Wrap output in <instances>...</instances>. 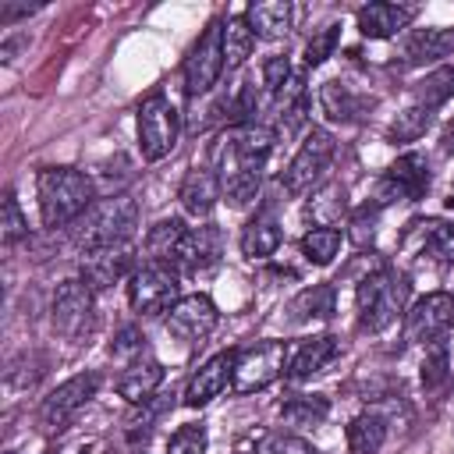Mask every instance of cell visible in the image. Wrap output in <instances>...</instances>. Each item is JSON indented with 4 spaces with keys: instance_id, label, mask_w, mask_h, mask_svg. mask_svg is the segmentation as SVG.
<instances>
[{
    "instance_id": "obj_1",
    "label": "cell",
    "mask_w": 454,
    "mask_h": 454,
    "mask_svg": "<svg viewBox=\"0 0 454 454\" xmlns=\"http://www.w3.org/2000/svg\"><path fill=\"white\" fill-rule=\"evenodd\" d=\"M270 149H273V131L262 124L231 128L213 145V174L234 206H245L255 199Z\"/></svg>"
},
{
    "instance_id": "obj_2",
    "label": "cell",
    "mask_w": 454,
    "mask_h": 454,
    "mask_svg": "<svg viewBox=\"0 0 454 454\" xmlns=\"http://www.w3.org/2000/svg\"><path fill=\"white\" fill-rule=\"evenodd\" d=\"M35 195H39L43 223L46 227H64V223L78 220L89 209L96 188H92V177L85 170H74V167H46V170H39Z\"/></svg>"
},
{
    "instance_id": "obj_3",
    "label": "cell",
    "mask_w": 454,
    "mask_h": 454,
    "mask_svg": "<svg viewBox=\"0 0 454 454\" xmlns=\"http://www.w3.org/2000/svg\"><path fill=\"white\" fill-rule=\"evenodd\" d=\"M135 227H138V202L131 195H114L96 209H89V216L74 234V245L82 248V255L96 248H117L131 241Z\"/></svg>"
},
{
    "instance_id": "obj_4",
    "label": "cell",
    "mask_w": 454,
    "mask_h": 454,
    "mask_svg": "<svg viewBox=\"0 0 454 454\" xmlns=\"http://www.w3.org/2000/svg\"><path fill=\"white\" fill-rule=\"evenodd\" d=\"M358 330L380 333L387 330L408 301V277L397 270H376L358 284Z\"/></svg>"
},
{
    "instance_id": "obj_5",
    "label": "cell",
    "mask_w": 454,
    "mask_h": 454,
    "mask_svg": "<svg viewBox=\"0 0 454 454\" xmlns=\"http://www.w3.org/2000/svg\"><path fill=\"white\" fill-rule=\"evenodd\" d=\"M333 149H337V145H333V135H330L326 128H312V131L301 138L298 153L291 156V163H287V170H284V177H280L284 192H291V195L312 192V188L326 177L330 160H333Z\"/></svg>"
},
{
    "instance_id": "obj_6",
    "label": "cell",
    "mask_w": 454,
    "mask_h": 454,
    "mask_svg": "<svg viewBox=\"0 0 454 454\" xmlns=\"http://www.w3.org/2000/svg\"><path fill=\"white\" fill-rule=\"evenodd\" d=\"M181 117L163 92H153L138 106V149L145 160H163L177 145Z\"/></svg>"
},
{
    "instance_id": "obj_7",
    "label": "cell",
    "mask_w": 454,
    "mask_h": 454,
    "mask_svg": "<svg viewBox=\"0 0 454 454\" xmlns=\"http://www.w3.org/2000/svg\"><path fill=\"white\" fill-rule=\"evenodd\" d=\"M284 369H287V344H284V340H259V344L238 351V358H234V376H231V390H234V394L262 390V387H270Z\"/></svg>"
},
{
    "instance_id": "obj_8",
    "label": "cell",
    "mask_w": 454,
    "mask_h": 454,
    "mask_svg": "<svg viewBox=\"0 0 454 454\" xmlns=\"http://www.w3.org/2000/svg\"><path fill=\"white\" fill-rule=\"evenodd\" d=\"M128 301L138 316H160L170 312L177 301V277L170 266H156L145 262L142 270H135L128 277Z\"/></svg>"
},
{
    "instance_id": "obj_9",
    "label": "cell",
    "mask_w": 454,
    "mask_h": 454,
    "mask_svg": "<svg viewBox=\"0 0 454 454\" xmlns=\"http://www.w3.org/2000/svg\"><path fill=\"white\" fill-rule=\"evenodd\" d=\"M220 71H223V21H209L184 60V92L188 96L209 92Z\"/></svg>"
},
{
    "instance_id": "obj_10",
    "label": "cell",
    "mask_w": 454,
    "mask_h": 454,
    "mask_svg": "<svg viewBox=\"0 0 454 454\" xmlns=\"http://www.w3.org/2000/svg\"><path fill=\"white\" fill-rule=\"evenodd\" d=\"M429 188V167L419 153H404L397 156V163L387 167V174L376 181V195L372 202L383 209L390 202H411V199H422Z\"/></svg>"
},
{
    "instance_id": "obj_11",
    "label": "cell",
    "mask_w": 454,
    "mask_h": 454,
    "mask_svg": "<svg viewBox=\"0 0 454 454\" xmlns=\"http://www.w3.org/2000/svg\"><path fill=\"white\" fill-rule=\"evenodd\" d=\"M96 323V298L85 280H64L53 294V330L78 340Z\"/></svg>"
},
{
    "instance_id": "obj_12",
    "label": "cell",
    "mask_w": 454,
    "mask_h": 454,
    "mask_svg": "<svg viewBox=\"0 0 454 454\" xmlns=\"http://www.w3.org/2000/svg\"><path fill=\"white\" fill-rule=\"evenodd\" d=\"M96 390H99V376L96 372H78V376H71V380H64L50 397H43V404H39V422H43V429H64L74 415H78V408H85L92 397H96Z\"/></svg>"
},
{
    "instance_id": "obj_13",
    "label": "cell",
    "mask_w": 454,
    "mask_h": 454,
    "mask_svg": "<svg viewBox=\"0 0 454 454\" xmlns=\"http://www.w3.org/2000/svg\"><path fill=\"white\" fill-rule=\"evenodd\" d=\"M450 326H454V294H447V291H429L426 298H419L404 323L408 340L426 344V348L436 344Z\"/></svg>"
},
{
    "instance_id": "obj_14",
    "label": "cell",
    "mask_w": 454,
    "mask_h": 454,
    "mask_svg": "<svg viewBox=\"0 0 454 454\" xmlns=\"http://www.w3.org/2000/svg\"><path fill=\"white\" fill-rule=\"evenodd\" d=\"M216 326V305L206 294H188L177 298L174 309L167 312V333L184 340V344H202Z\"/></svg>"
},
{
    "instance_id": "obj_15",
    "label": "cell",
    "mask_w": 454,
    "mask_h": 454,
    "mask_svg": "<svg viewBox=\"0 0 454 454\" xmlns=\"http://www.w3.org/2000/svg\"><path fill=\"white\" fill-rule=\"evenodd\" d=\"M223 255V238L213 223H202V227H188L184 231V241L177 248V259H174V270L181 273H206L220 262Z\"/></svg>"
},
{
    "instance_id": "obj_16",
    "label": "cell",
    "mask_w": 454,
    "mask_h": 454,
    "mask_svg": "<svg viewBox=\"0 0 454 454\" xmlns=\"http://www.w3.org/2000/svg\"><path fill=\"white\" fill-rule=\"evenodd\" d=\"M234 358H238V351H220V355H213V358L188 380V387H184V404H188V408H202V404H209L213 397H220V394L231 387Z\"/></svg>"
},
{
    "instance_id": "obj_17",
    "label": "cell",
    "mask_w": 454,
    "mask_h": 454,
    "mask_svg": "<svg viewBox=\"0 0 454 454\" xmlns=\"http://www.w3.org/2000/svg\"><path fill=\"white\" fill-rule=\"evenodd\" d=\"M135 266V255H131V245H117V248H96V252H85L82 259V280L92 287V291H103L117 280H124Z\"/></svg>"
},
{
    "instance_id": "obj_18",
    "label": "cell",
    "mask_w": 454,
    "mask_h": 454,
    "mask_svg": "<svg viewBox=\"0 0 454 454\" xmlns=\"http://www.w3.org/2000/svg\"><path fill=\"white\" fill-rule=\"evenodd\" d=\"M220 195H223V188H220V181H216V174H213L209 167H192V170L184 174L181 188H177L181 209H184L188 216H195V220L209 216Z\"/></svg>"
},
{
    "instance_id": "obj_19",
    "label": "cell",
    "mask_w": 454,
    "mask_h": 454,
    "mask_svg": "<svg viewBox=\"0 0 454 454\" xmlns=\"http://www.w3.org/2000/svg\"><path fill=\"white\" fill-rule=\"evenodd\" d=\"M319 106H323V114H326L333 124H351V121L365 117V110L372 106V99H369V96H358L348 82L330 78V82L319 85Z\"/></svg>"
},
{
    "instance_id": "obj_20",
    "label": "cell",
    "mask_w": 454,
    "mask_h": 454,
    "mask_svg": "<svg viewBox=\"0 0 454 454\" xmlns=\"http://www.w3.org/2000/svg\"><path fill=\"white\" fill-rule=\"evenodd\" d=\"M160 383H163V365L156 358L142 355V358L128 362V369L117 376V394L131 404H145L160 390Z\"/></svg>"
},
{
    "instance_id": "obj_21",
    "label": "cell",
    "mask_w": 454,
    "mask_h": 454,
    "mask_svg": "<svg viewBox=\"0 0 454 454\" xmlns=\"http://www.w3.org/2000/svg\"><path fill=\"white\" fill-rule=\"evenodd\" d=\"M358 32L365 39H387L401 28H408V21L415 18L411 7H401V4H365L358 7Z\"/></svg>"
},
{
    "instance_id": "obj_22",
    "label": "cell",
    "mask_w": 454,
    "mask_h": 454,
    "mask_svg": "<svg viewBox=\"0 0 454 454\" xmlns=\"http://www.w3.org/2000/svg\"><path fill=\"white\" fill-rule=\"evenodd\" d=\"M337 355H340V340H337V337H330V333L312 337V340H305V344L287 358V376H291V380H309V376L323 372Z\"/></svg>"
},
{
    "instance_id": "obj_23",
    "label": "cell",
    "mask_w": 454,
    "mask_h": 454,
    "mask_svg": "<svg viewBox=\"0 0 454 454\" xmlns=\"http://www.w3.org/2000/svg\"><path fill=\"white\" fill-rule=\"evenodd\" d=\"M280 241H284V231H280V223H277V216L266 209V213H255L248 223H245V231H241V252L248 255V259H262V255H273L277 248H280Z\"/></svg>"
},
{
    "instance_id": "obj_24",
    "label": "cell",
    "mask_w": 454,
    "mask_h": 454,
    "mask_svg": "<svg viewBox=\"0 0 454 454\" xmlns=\"http://www.w3.org/2000/svg\"><path fill=\"white\" fill-rule=\"evenodd\" d=\"M454 50V28H415L404 43V60L408 64H426L440 60Z\"/></svg>"
},
{
    "instance_id": "obj_25",
    "label": "cell",
    "mask_w": 454,
    "mask_h": 454,
    "mask_svg": "<svg viewBox=\"0 0 454 454\" xmlns=\"http://www.w3.org/2000/svg\"><path fill=\"white\" fill-rule=\"evenodd\" d=\"M245 21L252 25V32L259 39H280L291 28V4L284 0H266V4H252L245 11Z\"/></svg>"
},
{
    "instance_id": "obj_26",
    "label": "cell",
    "mask_w": 454,
    "mask_h": 454,
    "mask_svg": "<svg viewBox=\"0 0 454 454\" xmlns=\"http://www.w3.org/2000/svg\"><path fill=\"white\" fill-rule=\"evenodd\" d=\"M184 223L181 220H160L156 227H149L145 234V252H149V262L156 266H174L177 259V248L184 241Z\"/></svg>"
},
{
    "instance_id": "obj_27",
    "label": "cell",
    "mask_w": 454,
    "mask_h": 454,
    "mask_svg": "<svg viewBox=\"0 0 454 454\" xmlns=\"http://www.w3.org/2000/svg\"><path fill=\"white\" fill-rule=\"evenodd\" d=\"M252 46H255V32L245 21V14L241 18H227L223 21V71H238L248 60Z\"/></svg>"
},
{
    "instance_id": "obj_28",
    "label": "cell",
    "mask_w": 454,
    "mask_h": 454,
    "mask_svg": "<svg viewBox=\"0 0 454 454\" xmlns=\"http://www.w3.org/2000/svg\"><path fill=\"white\" fill-rule=\"evenodd\" d=\"M454 96V67H436V71H429L422 82H415V89H411V106H422V110H436V106H443L447 99Z\"/></svg>"
},
{
    "instance_id": "obj_29",
    "label": "cell",
    "mask_w": 454,
    "mask_h": 454,
    "mask_svg": "<svg viewBox=\"0 0 454 454\" xmlns=\"http://www.w3.org/2000/svg\"><path fill=\"white\" fill-rule=\"evenodd\" d=\"M330 415V401L323 394H294L280 404V419L291 426H319Z\"/></svg>"
},
{
    "instance_id": "obj_30",
    "label": "cell",
    "mask_w": 454,
    "mask_h": 454,
    "mask_svg": "<svg viewBox=\"0 0 454 454\" xmlns=\"http://www.w3.org/2000/svg\"><path fill=\"white\" fill-rule=\"evenodd\" d=\"M387 440V422L376 415V411H365L358 419H351L348 426V447L351 454H376Z\"/></svg>"
},
{
    "instance_id": "obj_31",
    "label": "cell",
    "mask_w": 454,
    "mask_h": 454,
    "mask_svg": "<svg viewBox=\"0 0 454 454\" xmlns=\"http://www.w3.org/2000/svg\"><path fill=\"white\" fill-rule=\"evenodd\" d=\"M333 316V287L330 284H316L305 287L294 301H291V319L294 323H309V319H330Z\"/></svg>"
},
{
    "instance_id": "obj_32",
    "label": "cell",
    "mask_w": 454,
    "mask_h": 454,
    "mask_svg": "<svg viewBox=\"0 0 454 454\" xmlns=\"http://www.w3.org/2000/svg\"><path fill=\"white\" fill-rule=\"evenodd\" d=\"M340 252V231L337 227H312L305 238H301V255L316 266H326L333 262V255Z\"/></svg>"
},
{
    "instance_id": "obj_33",
    "label": "cell",
    "mask_w": 454,
    "mask_h": 454,
    "mask_svg": "<svg viewBox=\"0 0 454 454\" xmlns=\"http://www.w3.org/2000/svg\"><path fill=\"white\" fill-rule=\"evenodd\" d=\"M309 220H316V227H333L337 220H340V213H344V188L340 184H330V188H323L312 202H309Z\"/></svg>"
},
{
    "instance_id": "obj_34",
    "label": "cell",
    "mask_w": 454,
    "mask_h": 454,
    "mask_svg": "<svg viewBox=\"0 0 454 454\" xmlns=\"http://www.w3.org/2000/svg\"><path fill=\"white\" fill-rule=\"evenodd\" d=\"M422 238H426V252L436 262H454V223L450 220H429Z\"/></svg>"
},
{
    "instance_id": "obj_35",
    "label": "cell",
    "mask_w": 454,
    "mask_h": 454,
    "mask_svg": "<svg viewBox=\"0 0 454 454\" xmlns=\"http://www.w3.org/2000/svg\"><path fill=\"white\" fill-rule=\"evenodd\" d=\"M429 121H433V114H429V110H422V106H408V110H404V114H397V121L390 124L387 138H390V142H411V138L426 135Z\"/></svg>"
},
{
    "instance_id": "obj_36",
    "label": "cell",
    "mask_w": 454,
    "mask_h": 454,
    "mask_svg": "<svg viewBox=\"0 0 454 454\" xmlns=\"http://www.w3.org/2000/svg\"><path fill=\"white\" fill-rule=\"evenodd\" d=\"M255 454H319L309 440L294 436V433H266L259 443H255Z\"/></svg>"
},
{
    "instance_id": "obj_37",
    "label": "cell",
    "mask_w": 454,
    "mask_h": 454,
    "mask_svg": "<svg viewBox=\"0 0 454 454\" xmlns=\"http://www.w3.org/2000/svg\"><path fill=\"white\" fill-rule=\"evenodd\" d=\"M447 380H450V372H447V348L436 340V344H429L426 362H422V387L426 390H440V387H447Z\"/></svg>"
},
{
    "instance_id": "obj_38",
    "label": "cell",
    "mask_w": 454,
    "mask_h": 454,
    "mask_svg": "<svg viewBox=\"0 0 454 454\" xmlns=\"http://www.w3.org/2000/svg\"><path fill=\"white\" fill-rule=\"evenodd\" d=\"M167 454H206V429H202L199 422L181 426V429L170 436Z\"/></svg>"
},
{
    "instance_id": "obj_39",
    "label": "cell",
    "mask_w": 454,
    "mask_h": 454,
    "mask_svg": "<svg viewBox=\"0 0 454 454\" xmlns=\"http://www.w3.org/2000/svg\"><path fill=\"white\" fill-rule=\"evenodd\" d=\"M337 39H340V25H326L323 32H316V35L309 39V46H305V64H309V67H319V64L333 53Z\"/></svg>"
},
{
    "instance_id": "obj_40",
    "label": "cell",
    "mask_w": 454,
    "mask_h": 454,
    "mask_svg": "<svg viewBox=\"0 0 454 454\" xmlns=\"http://www.w3.org/2000/svg\"><path fill=\"white\" fill-rule=\"evenodd\" d=\"M0 227H4V245H14V241H21L28 234V223H25L21 209H18L14 192H4V220H0Z\"/></svg>"
},
{
    "instance_id": "obj_41",
    "label": "cell",
    "mask_w": 454,
    "mask_h": 454,
    "mask_svg": "<svg viewBox=\"0 0 454 454\" xmlns=\"http://www.w3.org/2000/svg\"><path fill=\"white\" fill-rule=\"evenodd\" d=\"M291 82V64H287V57H270L266 64H262V92L270 96V99H277V92L284 89Z\"/></svg>"
},
{
    "instance_id": "obj_42",
    "label": "cell",
    "mask_w": 454,
    "mask_h": 454,
    "mask_svg": "<svg viewBox=\"0 0 454 454\" xmlns=\"http://www.w3.org/2000/svg\"><path fill=\"white\" fill-rule=\"evenodd\" d=\"M110 351L117 355V358H142L145 355V337L135 330V326H124L117 337H114V344H110Z\"/></svg>"
},
{
    "instance_id": "obj_43",
    "label": "cell",
    "mask_w": 454,
    "mask_h": 454,
    "mask_svg": "<svg viewBox=\"0 0 454 454\" xmlns=\"http://www.w3.org/2000/svg\"><path fill=\"white\" fill-rule=\"evenodd\" d=\"M376 216H380V206H376V202H372V206L365 202V206L355 213V220H351V227H355V231H351V234H355V241H358V245H365V234L372 238V223H376Z\"/></svg>"
},
{
    "instance_id": "obj_44",
    "label": "cell",
    "mask_w": 454,
    "mask_h": 454,
    "mask_svg": "<svg viewBox=\"0 0 454 454\" xmlns=\"http://www.w3.org/2000/svg\"><path fill=\"white\" fill-rule=\"evenodd\" d=\"M440 145H443V153H454V117H450V124L443 128V135H440Z\"/></svg>"
},
{
    "instance_id": "obj_45",
    "label": "cell",
    "mask_w": 454,
    "mask_h": 454,
    "mask_svg": "<svg viewBox=\"0 0 454 454\" xmlns=\"http://www.w3.org/2000/svg\"><path fill=\"white\" fill-rule=\"evenodd\" d=\"M447 209H454V192H450V199H447Z\"/></svg>"
},
{
    "instance_id": "obj_46",
    "label": "cell",
    "mask_w": 454,
    "mask_h": 454,
    "mask_svg": "<svg viewBox=\"0 0 454 454\" xmlns=\"http://www.w3.org/2000/svg\"><path fill=\"white\" fill-rule=\"evenodd\" d=\"M46 454H57V450H46Z\"/></svg>"
},
{
    "instance_id": "obj_47",
    "label": "cell",
    "mask_w": 454,
    "mask_h": 454,
    "mask_svg": "<svg viewBox=\"0 0 454 454\" xmlns=\"http://www.w3.org/2000/svg\"><path fill=\"white\" fill-rule=\"evenodd\" d=\"M7 454H14V450H7Z\"/></svg>"
}]
</instances>
